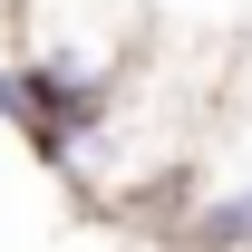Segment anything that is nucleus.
<instances>
[{
    "instance_id": "7ed1b4c3",
    "label": "nucleus",
    "mask_w": 252,
    "mask_h": 252,
    "mask_svg": "<svg viewBox=\"0 0 252 252\" xmlns=\"http://www.w3.org/2000/svg\"><path fill=\"white\" fill-rule=\"evenodd\" d=\"M0 59H20V0H0Z\"/></svg>"
},
{
    "instance_id": "f03ea898",
    "label": "nucleus",
    "mask_w": 252,
    "mask_h": 252,
    "mask_svg": "<svg viewBox=\"0 0 252 252\" xmlns=\"http://www.w3.org/2000/svg\"><path fill=\"white\" fill-rule=\"evenodd\" d=\"M165 233H175V243H214V252H252V175H223V185L185 175Z\"/></svg>"
},
{
    "instance_id": "f257e3e1",
    "label": "nucleus",
    "mask_w": 252,
    "mask_h": 252,
    "mask_svg": "<svg viewBox=\"0 0 252 252\" xmlns=\"http://www.w3.org/2000/svg\"><path fill=\"white\" fill-rule=\"evenodd\" d=\"M146 49V10L136 0H20V59L68 68V78H126Z\"/></svg>"
}]
</instances>
